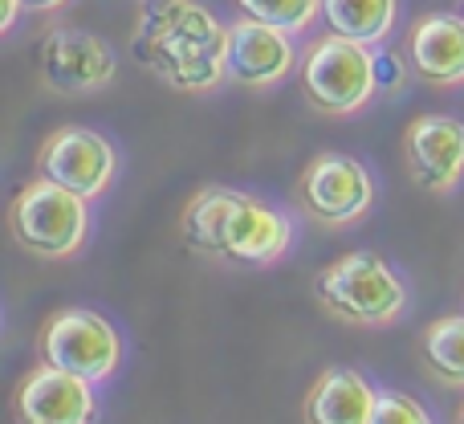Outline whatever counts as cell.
Returning <instances> with one entry per match:
<instances>
[{
  "label": "cell",
  "mask_w": 464,
  "mask_h": 424,
  "mask_svg": "<svg viewBox=\"0 0 464 424\" xmlns=\"http://www.w3.org/2000/svg\"><path fill=\"white\" fill-rule=\"evenodd\" d=\"M37 360L53 363L62 371H73V376L90 380V384H102L122 363V335L98 311L65 306V311H53L41 322Z\"/></svg>",
  "instance_id": "6"
},
{
  "label": "cell",
  "mask_w": 464,
  "mask_h": 424,
  "mask_svg": "<svg viewBox=\"0 0 464 424\" xmlns=\"http://www.w3.org/2000/svg\"><path fill=\"white\" fill-rule=\"evenodd\" d=\"M294 201L314 224L346 229L375 209V180L367 163L354 155L322 152L294 180Z\"/></svg>",
  "instance_id": "7"
},
{
  "label": "cell",
  "mask_w": 464,
  "mask_h": 424,
  "mask_svg": "<svg viewBox=\"0 0 464 424\" xmlns=\"http://www.w3.org/2000/svg\"><path fill=\"white\" fill-rule=\"evenodd\" d=\"M33 168H37V176L53 180V184L70 188L82 201L94 204L98 196L111 192L114 176H119V152L94 127H57L41 139Z\"/></svg>",
  "instance_id": "8"
},
{
  "label": "cell",
  "mask_w": 464,
  "mask_h": 424,
  "mask_svg": "<svg viewBox=\"0 0 464 424\" xmlns=\"http://www.w3.org/2000/svg\"><path fill=\"white\" fill-rule=\"evenodd\" d=\"M5 5V13H0V33H8L16 25V16L24 13V0H0Z\"/></svg>",
  "instance_id": "20"
},
{
  "label": "cell",
  "mask_w": 464,
  "mask_h": 424,
  "mask_svg": "<svg viewBox=\"0 0 464 424\" xmlns=\"http://www.w3.org/2000/svg\"><path fill=\"white\" fill-rule=\"evenodd\" d=\"M297 86L305 103L330 119H351L367 111L371 98L379 94V57L375 45L322 33L302 49L297 62Z\"/></svg>",
  "instance_id": "4"
},
{
  "label": "cell",
  "mask_w": 464,
  "mask_h": 424,
  "mask_svg": "<svg viewBox=\"0 0 464 424\" xmlns=\"http://www.w3.org/2000/svg\"><path fill=\"white\" fill-rule=\"evenodd\" d=\"M408 65L436 90L464 86V13H424L408 29Z\"/></svg>",
  "instance_id": "13"
},
{
  "label": "cell",
  "mask_w": 464,
  "mask_h": 424,
  "mask_svg": "<svg viewBox=\"0 0 464 424\" xmlns=\"http://www.w3.org/2000/svg\"><path fill=\"white\" fill-rule=\"evenodd\" d=\"M314 298L346 327H392L408 311V286L387 257L371 249L334 257L314 273Z\"/></svg>",
  "instance_id": "3"
},
{
  "label": "cell",
  "mask_w": 464,
  "mask_h": 424,
  "mask_svg": "<svg viewBox=\"0 0 464 424\" xmlns=\"http://www.w3.org/2000/svg\"><path fill=\"white\" fill-rule=\"evenodd\" d=\"M179 237L192 253L217 265L269 270L294 245V221L253 192L208 184L179 212Z\"/></svg>",
  "instance_id": "2"
},
{
  "label": "cell",
  "mask_w": 464,
  "mask_h": 424,
  "mask_svg": "<svg viewBox=\"0 0 464 424\" xmlns=\"http://www.w3.org/2000/svg\"><path fill=\"white\" fill-rule=\"evenodd\" d=\"M403 163L424 192L449 196L464 180V119L420 114L403 131Z\"/></svg>",
  "instance_id": "10"
},
{
  "label": "cell",
  "mask_w": 464,
  "mask_h": 424,
  "mask_svg": "<svg viewBox=\"0 0 464 424\" xmlns=\"http://www.w3.org/2000/svg\"><path fill=\"white\" fill-rule=\"evenodd\" d=\"M130 54L176 94H212L228 82V25L200 0H139Z\"/></svg>",
  "instance_id": "1"
},
{
  "label": "cell",
  "mask_w": 464,
  "mask_h": 424,
  "mask_svg": "<svg viewBox=\"0 0 464 424\" xmlns=\"http://www.w3.org/2000/svg\"><path fill=\"white\" fill-rule=\"evenodd\" d=\"M302 49L294 45V33L277 25L237 16L228 25V82L245 90H273L297 74Z\"/></svg>",
  "instance_id": "11"
},
{
  "label": "cell",
  "mask_w": 464,
  "mask_h": 424,
  "mask_svg": "<svg viewBox=\"0 0 464 424\" xmlns=\"http://www.w3.org/2000/svg\"><path fill=\"white\" fill-rule=\"evenodd\" d=\"M375 57H379V94H400L403 90V62L379 45H375Z\"/></svg>",
  "instance_id": "19"
},
{
  "label": "cell",
  "mask_w": 464,
  "mask_h": 424,
  "mask_svg": "<svg viewBox=\"0 0 464 424\" xmlns=\"http://www.w3.org/2000/svg\"><path fill=\"white\" fill-rule=\"evenodd\" d=\"M371 424H432L428 409L408 392H395V388H383L375 396V412H371Z\"/></svg>",
  "instance_id": "18"
},
{
  "label": "cell",
  "mask_w": 464,
  "mask_h": 424,
  "mask_svg": "<svg viewBox=\"0 0 464 424\" xmlns=\"http://www.w3.org/2000/svg\"><path fill=\"white\" fill-rule=\"evenodd\" d=\"M322 21L326 33L362 45H383L400 21V0H322Z\"/></svg>",
  "instance_id": "15"
},
{
  "label": "cell",
  "mask_w": 464,
  "mask_h": 424,
  "mask_svg": "<svg viewBox=\"0 0 464 424\" xmlns=\"http://www.w3.org/2000/svg\"><path fill=\"white\" fill-rule=\"evenodd\" d=\"M420 360L444 388H464V314H440L420 335Z\"/></svg>",
  "instance_id": "16"
},
{
  "label": "cell",
  "mask_w": 464,
  "mask_h": 424,
  "mask_svg": "<svg viewBox=\"0 0 464 424\" xmlns=\"http://www.w3.org/2000/svg\"><path fill=\"white\" fill-rule=\"evenodd\" d=\"M457 424H464V404H460V412H457Z\"/></svg>",
  "instance_id": "22"
},
{
  "label": "cell",
  "mask_w": 464,
  "mask_h": 424,
  "mask_svg": "<svg viewBox=\"0 0 464 424\" xmlns=\"http://www.w3.org/2000/svg\"><path fill=\"white\" fill-rule=\"evenodd\" d=\"M8 229L24 253L41 261H65L90 241V201L37 176L8 204Z\"/></svg>",
  "instance_id": "5"
},
{
  "label": "cell",
  "mask_w": 464,
  "mask_h": 424,
  "mask_svg": "<svg viewBox=\"0 0 464 424\" xmlns=\"http://www.w3.org/2000/svg\"><path fill=\"white\" fill-rule=\"evenodd\" d=\"M37 70L53 94H94L119 78V57L111 41L78 25H57L37 45Z\"/></svg>",
  "instance_id": "9"
},
{
  "label": "cell",
  "mask_w": 464,
  "mask_h": 424,
  "mask_svg": "<svg viewBox=\"0 0 464 424\" xmlns=\"http://www.w3.org/2000/svg\"><path fill=\"white\" fill-rule=\"evenodd\" d=\"M70 0H24V13H62Z\"/></svg>",
  "instance_id": "21"
},
{
  "label": "cell",
  "mask_w": 464,
  "mask_h": 424,
  "mask_svg": "<svg viewBox=\"0 0 464 424\" xmlns=\"http://www.w3.org/2000/svg\"><path fill=\"white\" fill-rule=\"evenodd\" d=\"M13 417L16 424H94V384L37 360V368L24 371V380L13 392Z\"/></svg>",
  "instance_id": "12"
},
{
  "label": "cell",
  "mask_w": 464,
  "mask_h": 424,
  "mask_svg": "<svg viewBox=\"0 0 464 424\" xmlns=\"http://www.w3.org/2000/svg\"><path fill=\"white\" fill-rule=\"evenodd\" d=\"M240 16H253V21L277 25V29L294 33H310L322 21V0H232Z\"/></svg>",
  "instance_id": "17"
},
{
  "label": "cell",
  "mask_w": 464,
  "mask_h": 424,
  "mask_svg": "<svg viewBox=\"0 0 464 424\" xmlns=\"http://www.w3.org/2000/svg\"><path fill=\"white\" fill-rule=\"evenodd\" d=\"M379 388L354 368H326L302 400L305 424H371Z\"/></svg>",
  "instance_id": "14"
},
{
  "label": "cell",
  "mask_w": 464,
  "mask_h": 424,
  "mask_svg": "<svg viewBox=\"0 0 464 424\" xmlns=\"http://www.w3.org/2000/svg\"><path fill=\"white\" fill-rule=\"evenodd\" d=\"M460 13H464V5H460Z\"/></svg>",
  "instance_id": "23"
}]
</instances>
